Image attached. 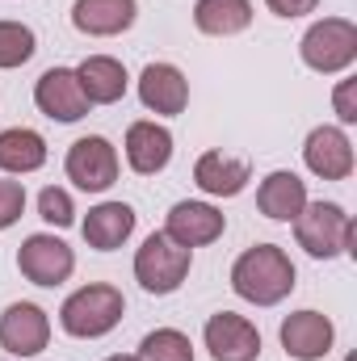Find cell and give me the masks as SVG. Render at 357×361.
Segmentation results:
<instances>
[{"label":"cell","instance_id":"obj_2","mask_svg":"<svg viewBox=\"0 0 357 361\" xmlns=\"http://www.w3.org/2000/svg\"><path fill=\"white\" fill-rule=\"evenodd\" d=\"M122 311H126L122 290L109 281H92V286H80L76 294H68V302L59 307V324L76 341H97L122 324Z\"/></svg>","mask_w":357,"mask_h":361},{"label":"cell","instance_id":"obj_8","mask_svg":"<svg viewBox=\"0 0 357 361\" xmlns=\"http://www.w3.org/2000/svg\"><path fill=\"white\" fill-rule=\"evenodd\" d=\"M51 341V319L34 302H13L0 315V349L13 357H38Z\"/></svg>","mask_w":357,"mask_h":361},{"label":"cell","instance_id":"obj_26","mask_svg":"<svg viewBox=\"0 0 357 361\" xmlns=\"http://www.w3.org/2000/svg\"><path fill=\"white\" fill-rule=\"evenodd\" d=\"M25 210V189L17 180H0V231H8Z\"/></svg>","mask_w":357,"mask_h":361},{"label":"cell","instance_id":"obj_3","mask_svg":"<svg viewBox=\"0 0 357 361\" xmlns=\"http://www.w3.org/2000/svg\"><path fill=\"white\" fill-rule=\"evenodd\" d=\"M294 235H298V248H307V257L315 261L353 252V219L337 202H307L294 219Z\"/></svg>","mask_w":357,"mask_h":361},{"label":"cell","instance_id":"obj_17","mask_svg":"<svg viewBox=\"0 0 357 361\" xmlns=\"http://www.w3.org/2000/svg\"><path fill=\"white\" fill-rule=\"evenodd\" d=\"M85 244L97 248V252H114V248H122L126 240H131V231H135V210L126 206V202H101V206H92L89 219H85Z\"/></svg>","mask_w":357,"mask_h":361},{"label":"cell","instance_id":"obj_11","mask_svg":"<svg viewBox=\"0 0 357 361\" xmlns=\"http://www.w3.org/2000/svg\"><path fill=\"white\" fill-rule=\"evenodd\" d=\"M332 341H337V328L320 311H294V315L282 319V349L294 361L328 357L332 353Z\"/></svg>","mask_w":357,"mask_h":361},{"label":"cell","instance_id":"obj_27","mask_svg":"<svg viewBox=\"0 0 357 361\" xmlns=\"http://www.w3.org/2000/svg\"><path fill=\"white\" fill-rule=\"evenodd\" d=\"M265 4L277 17H307V13H315L320 0H265Z\"/></svg>","mask_w":357,"mask_h":361},{"label":"cell","instance_id":"obj_22","mask_svg":"<svg viewBox=\"0 0 357 361\" xmlns=\"http://www.w3.org/2000/svg\"><path fill=\"white\" fill-rule=\"evenodd\" d=\"M47 164V139L30 126L0 130V173H38Z\"/></svg>","mask_w":357,"mask_h":361},{"label":"cell","instance_id":"obj_6","mask_svg":"<svg viewBox=\"0 0 357 361\" xmlns=\"http://www.w3.org/2000/svg\"><path fill=\"white\" fill-rule=\"evenodd\" d=\"M63 169H68V180H76V189H85V193H105V189L118 180V152H114L109 139L85 135V139H76V143L68 147Z\"/></svg>","mask_w":357,"mask_h":361},{"label":"cell","instance_id":"obj_9","mask_svg":"<svg viewBox=\"0 0 357 361\" xmlns=\"http://www.w3.org/2000/svg\"><path fill=\"white\" fill-rule=\"evenodd\" d=\"M206 349L214 361H257L261 357V332L253 319L236 311H219L206 319Z\"/></svg>","mask_w":357,"mask_h":361},{"label":"cell","instance_id":"obj_29","mask_svg":"<svg viewBox=\"0 0 357 361\" xmlns=\"http://www.w3.org/2000/svg\"><path fill=\"white\" fill-rule=\"evenodd\" d=\"M105 361H139V357H122V353H118V357H105Z\"/></svg>","mask_w":357,"mask_h":361},{"label":"cell","instance_id":"obj_20","mask_svg":"<svg viewBox=\"0 0 357 361\" xmlns=\"http://www.w3.org/2000/svg\"><path fill=\"white\" fill-rule=\"evenodd\" d=\"M76 80H80V92L89 97V105H114L126 97V68L109 55H89L76 68Z\"/></svg>","mask_w":357,"mask_h":361},{"label":"cell","instance_id":"obj_16","mask_svg":"<svg viewBox=\"0 0 357 361\" xmlns=\"http://www.w3.org/2000/svg\"><path fill=\"white\" fill-rule=\"evenodd\" d=\"M139 17L135 0H76L72 4V25L89 38H114L126 34Z\"/></svg>","mask_w":357,"mask_h":361},{"label":"cell","instance_id":"obj_12","mask_svg":"<svg viewBox=\"0 0 357 361\" xmlns=\"http://www.w3.org/2000/svg\"><path fill=\"white\" fill-rule=\"evenodd\" d=\"M303 160L315 177L324 180H345L353 173V143L341 126H315L303 143Z\"/></svg>","mask_w":357,"mask_h":361},{"label":"cell","instance_id":"obj_1","mask_svg":"<svg viewBox=\"0 0 357 361\" xmlns=\"http://www.w3.org/2000/svg\"><path fill=\"white\" fill-rule=\"evenodd\" d=\"M231 290L253 307H277L294 290V265L277 244H257L231 265Z\"/></svg>","mask_w":357,"mask_h":361},{"label":"cell","instance_id":"obj_18","mask_svg":"<svg viewBox=\"0 0 357 361\" xmlns=\"http://www.w3.org/2000/svg\"><path fill=\"white\" fill-rule=\"evenodd\" d=\"M248 177H253L248 160H236V156H223V152H206L193 164L198 189L210 193V197H236V193H244Z\"/></svg>","mask_w":357,"mask_h":361},{"label":"cell","instance_id":"obj_21","mask_svg":"<svg viewBox=\"0 0 357 361\" xmlns=\"http://www.w3.org/2000/svg\"><path fill=\"white\" fill-rule=\"evenodd\" d=\"M193 25L210 38H231L253 25V4L248 0H198L193 4Z\"/></svg>","mask_w":357,"mask_h":361},{"label":"cell","instance_id":"obj_10","mask_svg":"<svg viewBox=\"0 0 357 361\" xmlns=\"http://www.w3.org/2000/svg\"><path fill=\"white\" fill-rule=\"evenodd\" d=\"M34 105L55 122H80L89 114V97L80 92L72 68H47L34 85Z\"/></svg>","mask_w":357,"mask_h":361},{"label":"cell","instance_id":"obj_7","mask_svg":"<svg viewBox=\"0 0 357 361\" xmlns=\"http://www.w3.org/2000/svg\"><path fill=\"white\" fill-rule=\"evenodd\" d=\"M17 269L34 286H63L76 269V252L55 235H30L17 252Z\"/></svg>","mask_w":357,"mask_h":361},{"label":"cell","instance_id":"obj_13","mask_svg":"<svg viewBox=\"0 0 357 361\" xmlns=\"http://www.w3.org/2000/svg\"><path fill=\"white\" fill-rule=\"evenodd\" d=\"M223 227H227V219H223L214 206H206V202H177V206L169 210L164 235L193 252V248H202V244H214V240L223 235Z\"/></svg>","mask_w":357,"mask_h":361},{"label":"cell","instance_id":"obj_28","mask_svg":"<svg viewBox=\"0 0 357 361\" xmlns=\"http://www.w3.org/2000/svg\"><path fill=\"white\" fill-rule=\"evenodd\" d=\"M337 114H341V122H357V109H353V80H341V89H337Z\"/></svg>","mask_w":357,"mask_h":361},{"label":"cell","instance_id":"obj_25","mask_svg":"<svg viewBox=\"0 0 357 361\" xmlns=\"http://www.w3.org/2000/svg\"><path fill=\"white\" fill-rule=\"evenodd\" d=\"M38 214H42L51 227H72V223H76L72 193H68V189H55V185H47V189L38 193Z\"/></svg>","mask_w":357,"mask_h":361},{"label":"cell","instance_id":"obj_5","mask_svg":"<svg viewBox=\"0 0 357 361\" xmlns=\"http://www.w3.org/2000/svg\"><path fill=\"white\" fill-rule=\"evenodd\" d=\"M298 51H303V63L311 72L337 76V72H345L357 59V25L345 21V17H324V21H315L303 34Z\"/></svg>","mask_w":357,"mask_h":361},{"label":"cell","instance_id":"obj_14","mask_svg":"<svg viewBox=\"0 0 357 361\" xmlns=\"http://www.w3.org/2000/svg\"><path fill=\"white\" fill-rule=\"evenodd\" d=\"M139 101L152 114L177 118L189 105V80L181 76V68H173V63H147L143 76H139Z\"/></svg>","mask_w":357,"mask_h":361},{"label":"cell","instance_id":"obj_15","mask_svg":"<svg viewBox=\"0 0 357 361\" xmlns=\"http://www.w3.org/2000/svg\"><path fill=\"white\" fill-rule=\"evenodd\" d=\"M173 160V135L160 122H131L126 130V164L139 177H156L164 173Z\"/></svg>","mask_w":357,"mask_h":361},{"label":"cell","instance_id":"obj_23","mask_svg":"<svg viewBox=\"0 0 357 361\" xmlns=\"http://www.w3.org/2000/svg\"><path fill=\"white\" fill-rule=\"evenodd\" d=\"M139 361H193V345L177 328H156V332L143 336Z\"/></svg>","mask_w":357,"mask_h":361},{"label":"cell","instance_id":"obj_19","mask_svg":"<svg viewBox=\"0 0 357 361\" xmlns=\"http://www.w3.org/2000/svg\"><path fill=\"white\" fill-rule=\"evenodd\" d=\"M257 206H261V214L273 219V223H294L298 219V210L307 206V185L294 177V173H269L261 180V189H257Z\"/></svg>","mask_w":357,"mask_h":361},{"label":"cell","instance_id":"obj_4","mask_svg":"<svg viewBox=\"0 0 357 361\" xmlns=\"http://www.w3.org/2000/svg\"><path fill=\"white\" fill-rule=\"evenodd\" d=\"M193 252L181 248L177 240H169L164 231H152L143 240V248L135 252V277L147 294H173L181 290V281L189 277Z\"/></svg>","mask_w":357,"mask_h":361},{"label":"cell","instance_id":"obj_24","mask_svg":"<svg viewBox=\"0 0 357 361\" xmlns=\"http://www.w3.org/2000/svg\"><path fill=\"white\" fill-rule=\"evenodd\" d=\"M38 51V38L21 21H0V68H21Z\"/></svg>","mask_w":357,"mask_h":361}]
</instances>
